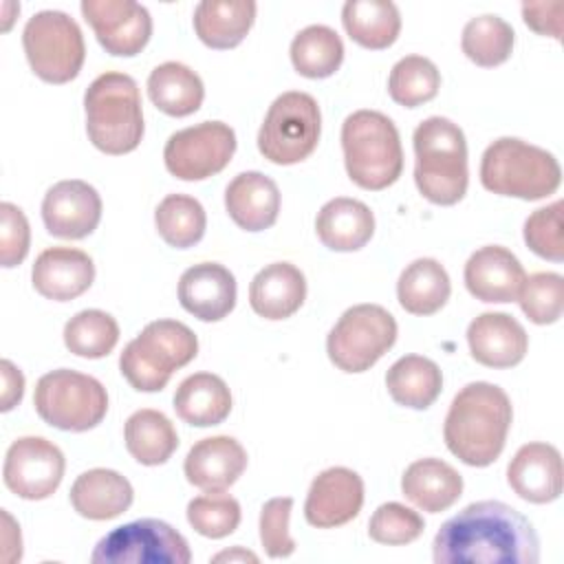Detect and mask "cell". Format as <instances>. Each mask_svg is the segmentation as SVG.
Instances as JSON below:
<instances>
[{
  "instance_id": "cell-11",
  "label": "cell",
  "mask_w": 564,
  "mask_h": 564,
  "mask_svg": "<svg viewBox=\"0 0 564 564\" xmlns=\"http://www.w3.org/2000/svg\"><path fill=\"white\" fill-rule=\"evenodd\" d=\"M397 330L394 317L383 306H350L326 337L328 359L344 372H366L394 346Z\"/></svg>"
},
{
  "instance_id": "cell-18",
  "label": "cell",
  "mask_w": 564,
  "mask_h": 564,
  "mask_svg": "<svg viewBox=\"0 0 564 564\" xmlns=\"http://www.w3.org/2000/svg\"><path fill=\"white\" fill-rule=\"evenodd\" d=\"M524 267L507 247L487 245L476 249L465 262L463 280L467 291L489 304L516 302L524 284Z\"/></svg>"
},
{
  "instance_id": "cell-34",
  "label": "cell",
  "mask_w": 564,
  "mask_h": 564,
  "mask_svg": "<svg viewBox=\"0 0 564 564\" xmlns=\"http://www.w3.org/2000/svg\"><path fill=\"white\" fill-rule=\"evenodd\" d=\"M341 22L352 42L372 51L392 46L401 31V13L390 0H348Z\"/></svg>"
},
{
  "instance_id": "cell-15",
  "label": "cell",
  "mask_w": 564,
  "mask_h": 564,
  "mask_svg": "<svg viewBox=\"0 0 564 564\" xmlns=\"http://www.w3.org/2000/svg\"><path fill=\"white\" fill-rule=\"evenodd\" d=\"M82 13L110 55L132 57L150 42V11L134 0H82Z\"/></svg>"
},
{
  "instance_id": "cell-41",
  "label": "cell",
  "mask_w": 564,
  "mask_h": 564,
  "mask_svg": "<svg viewBox=\"0 0 564 564\" xmlns=\"http://www.w3.org/2000/svg\"><path fill=\"white\" fill-rule=\"evenodd\" d=\"M187 522L203 538H227L240 524V502L229 494L207 491L187 502Z\"/></svg>"
},
{
  "instance_id": "cell-48",
  "label": "cell",
  "mask_w": 564,
  "mask_h": 564,
  "mask_svg": "<svg viewBox=\"0 0 564 564\" xmlns=\"http://www.w3.org/2000/svg\"><path fill=\"white\" fill-rule=\"evenodd\" d=\"M0 375H2V394H0V410L9 412L13 410L24 394V375L20 372V368L9 361L2 359L0 361Z\"/></svg>"
},
{
  "instance_id": "cell-6",
  "label": "cell",
  "mask_w": 564,
  "mask_h": 564,
  "mask_svg": "<svg viewBox=\"0 0 564 564\" xmlns=\"http://www.w3.org/2000/svg\"><path fill=\"white\" fill-rule=\"evenodd\" d=\"M480 183L498 196L540 200L557 192L562 167L544 148L516 137H500L482 152Z\"/></svg>"
},
{
  "instance_id": "cell-39",
  "label": "cell",
  "mask_w": 564,
  "mask_h": 564,
  "mask_svg": "<svg viewBox=\"0 0 564 564\" xmlns=\"http://www.w3.org/2000/svg\"><path fill=\"white\" fill-rule=\"evenodd\" d=\"M119 341L117 319L99 308L75 313L64 326L66 348L84 359H101L115 350Z\"/></svg>"
},
{
  "instance_id": "cell-27",
  "label": "cell",
  "mask_w": 564,
  "mask_h": 564,
  "mask_svg": "<svg viewBox=\"0 0 564 564\" xmlns=\"http://www.w3.org/2000/svg\"><path fill=\"white\" fill-rule=\"evenodd\" d=\"M401 491L421 511L441 513L463 496V476L449 463L427 456L405 467Z\"/></svg>"
},
{
  "instance_id": "cell-31",
  "label": "cell",
  "mask_w": 564,
  "mask_h": 564,
  "mask_svg": "<svg viewBox=\"0 0 564 564\" xmlns=\"http://www.w3.org/2000/svg\"><path fill=\"white\" fill-rule=\"evenodd\" d=\"M150 101L170 117L194 115L203 99L205 86L196 70L181 62H163L148 77Z\"/></svg>"
},
{
  "instance_id": "cell-29",
  "label": "cell",
  "mask_w": 564,
  "mask_h": 564,
  "mask_svg": "<svg viewBox=\"0 0 564 564\" xmlns=\"http://www.w3.org/2000/svg\"><path fill=\"white\" fill-rule=\"evenodd\" d=\"M253 0H203L194 9V31L209 48L238 46L256 22Z\"/></svg>"
},
{
  "instance_id": "cell-35",
  "label": "cell",
  "mask_w": 564,
  "mask_h": 564,
  "mask_svg": "<svg viewBox=\"0 0 564 564\" xmlns=\"http://www.w3.org/2000/svg\"><path fill=\"white\" fill-rule=\"evenodd\" d=\"M123 441L130 456L148 467L163 465L178 447L174 423L159 410H137L123 425Z\"/></svg>"
},
{
  "instance_id": "cell-40",
  "label": "cell",
  "mask_w": 564,
  "mask_h": 564,
  "mask_svg": "<svg viewBox=\"0 0 564 564\" xmlns=\"http://www.w3.org/2000/svg\"><path fill=\"white\" fill-rule=\"evenodd\" d=\"M441 88V73L436 64L423 55L401 57L388 77V93L392 101L405 108H416L432 101Z\"/></svg>"
},
{
  "instance_id": "cell-4",
  "label": "cell",
  "mask_w": 564,
  "mask_h": 564,
  "mask_svg": "<svg viewBox=\"0 0 564 564\" xmlns=\"http://www.w3.org/2000/svg\"><path fill=\"white\" fill-rule=\"evenodd\" d=\"M86 132L104 154H128L139 148L145 126L137 82L119 70H106L84 93Z\"/></svg>"
},
{
  "instance_id": "cell-14",
  "label": "cell",
  "mask_w": 564,
  "mask_h": 564,
  "mask_svg": "<svg viewBox=\"0 0 564 564\" xmlns=\"http://www.w3.org/2000/svg\"><path fill=\"white\" fill-rule=\"evenodd\" d=\"M64 469L66 460L55 443L44 436H20L7 449L2 480L18 498L44 500L59 487Z\"/></svg>"
},
{
  "instance_id": "cell-38",
  "label": "cell",
  "mask_w": 564,
  "mask_h": 564,
  "mask_svg": "<svg viewBox=\"0 0 564 564\" xmlns=\"http://www.w3.org/2000/svg\"><path fill=\"white\" fill-rule=\"evenodd\" d=\"M154 225L170 247L189 249L205 236V207L194 196L167 194L154 209Z\"/></svg>"
},
{
  "instance_id": "cell-36",
  "label": "cell",
  "mask_w": 564,
  "mask_h": 564,
  "mask_svg": "<svg viewBox=\"0 0 564 564\" xmlns=\"http://www.w3.org/2000/svg\"><path fill=\"white\" fill-rule=\"evenodd\" d=\"M289 55L293 68L302 77L324 79L339 70L344 62V42L335 29L311 24L293 37Z\"/></svg>"
},
{
  "instance_id": "cell-7",
  "label": "cell",
  "mask_w": 564,
  "mask_h": 564,
  "mask_svg": "<svg viewBox=\"0 0 564 564\" xmlns=\"http://www.w3.org/2000/svg\"><path fill=\"white\" fill-rule=\"evenodd\" d=\"M198 355L194 330L178 319H154L119 357V370L139 392H159L174 370L187 366Z\"/></svg>"
},
{
  "instance_id": "cell-44",
  "label": "cell",
  "mask_w": 564,
  "mask_h": 564,
  "mask_svg": "<svg viewBox=\"0 0 564 564\" xmlns=\"http://www.w3.org/2000/svg\"><path fill=\"white\" fill-rule=\"evenodd\" d=\"M562 209L564 203L555 200L546 207L535 209L527 220H524V242L527 247L551 262H562L564 260V231H562Z\"/></svg>"
},
{
  "instance_id": "cell-19",
  "label": "cell",
  "mask_w": 564,
  "mask_h": 564,
  "mask_svg": "<svg viewBox=\"0 0 564 564\" xmlns=\"http://www.w3.org/2000/svg\"><path fill=\"white\" fill-rule=\"evenodd\" d=\"M507 482L527 502H553L560 498L564 485L560 449L540 441L522 445L509 460Z\"/></svg>"
},
{
  "instance_id": "cell-1",
  "label": "cell",
  "mask_w": 564,
  "mask_h": 564,
  "mask_svg": "<svg viewBox=\"0 0 564 564\" xmlns=\"http://www.w3.org/2000/svg\"><path fill=\"white\" fill-rule=\"evenodd\" d=\"M432 551L436 564H538L540 540L518 509L480 500L441 524Z\"/></svg>"
},
{
  "instance_id": "cell-32",
  "label": "cell",
  "mask_w": 564,
  "mask_h": 564,
  "mask_svg": "<svg viewBox=\"0 0 564 564\" xmlns=\"http://www.w3.org/2000/svg\"><path fill=\"white\" fill-rule=\"evenodd\" d=\"M449 293V275L434 258H419L410 262L397 282L399 304L412 315H434L445 306Z\"/></svg>"
},
{
  "instance_id": "cell-20",
  "label": "cell",
  "mask_w": 564,
  "mask_h": 564,
  "mask_svg": "<svg viewBox=\"0 0 564 564\" xmlns=\"http://www.w3.org/2000/svg\"><path fill=\"white\" fill-rule=\"evenodd\" d=\"M181 306L200 322H220L236 306V278L218 262H198L178 278Z\"/></svg>"
},
{
  "instance_id": "cell-21",
  "label": "cell",
  "mask_w": 564,
  "mask_h": 564,
  "mask_svg": "<svg viewBox=\"0 0 564 564\" xmlns=\"http://www.w3.org/2000/svg\"><path fill=\"white\" fill-rule=\"evenodd\" d=\"M95 280L93 258L75 247L44 249L31 269L33 289L53 302H68L90 289Z\"/></svg>"
},
{
  "instance_id": "cell-37",
  "label": "cell",
  "mask_w": 564,
  "mask_h": 564,
  "mask_svg": "<svg viewBox=\"0 0 564 564\" xmlns=\"http://www.w3.org/2000/svg\"><path fill=\"white\" fill-rule=\"evenodd\" d=\"M516 33L500 15H476L463 26L460 48L469 62L482 68L500 66L513 53Z\"/></svg>"
},
{
  "instance_id": "cell-30",
  "label": "cell",
  "mask_w": 564,
  "mask_h": 564,
  "mask_svg": "<svg viewBox=\"0 0 564 564\" xmlns=\"http://www.w3.org/2000/svg\"><path fill=\"white\" fill-rule=\"evenodd\" d=\"M176 416L196 427L223 423L231 412L229 386L214 372H194L185 377L174 392Z\"/></svg>"
},
{
  "instance_id": "cell-23",
  "label": "cell",
  "mask_w": 564,
  "mask_h": 564,
  "mask_svg": "<svg viewBox=\"0 0 564 564\" xmlns=\"http://www.w3.org/2000/svg\"><path fill=\"white\" fill-rule=\"evenodd\" d=\"M247 452L234 436H207L192 445L183 471L189 485L203 491L229 489L247 469Z\"/></svg>"
},
{
  "instance_id": "cell-17",
  "label": "cell",
  "mask_w": 564,
  "mask_h": 564,
  "mask_svg": "<svg viewBox=\"0 0 564 564\" xmlns=\"http://www.w3.org/2000/svg\"><path fill=\"white\" fill-rule=\"evenodd\" d=\"M364 505V480L348 467L319 471L306 494L304 518L311 527L335 529L359 516Z\"/></svg>"
},
{
  "instance_id": "cell-8",
  "label": "cell",
  "mask_w": 564,
  "mask_h": 564,
  "mask_svg": "<svg viewBox=\"0 0 564 564\" xmlns=\"http://www.w3.org/2000/svg\"><path fill=\"white\" fill-rule=\"evenodd\" d=\"M33 405L37 416L57 430L88 432L104 421L108 392L90 375L57 368L37 379Z\"/></svg>"
},
{
  "instance_id": "cell-10",
  "label": "cell",
  "mask_w": 564,
  "mask_h": 564,
  "mask_svg": "<svg viewBox=\"0 0 564 564\" xmlns=\"http://www.w3.org/2000/svg\"><path fill=\"white\" fill-rule=\"evenodd\" d=\"M22 46L31 70L48 84L75 79L86 59L79 24L68 13L55 9L37 11L26 20Z\"/></svg>"
},
{
  "instance_id": "cell-25",
  "label": "cell",
  "mask_w": 564,
  "mask_h": 564,
  "mask_svg": "<svg viewBox=\"0 0 564 564\" xmlns=\"http://www.w3.org/2000/svg\"><path fill=\"white\" fill-rule=\"evenodd\" d=\"M306 300V278L291 262H271L249 284V304L264 319H286Z\"/></svg>"
},
{
  "instance_id": "cell-2",
  "label": "cell",
  "mask_w": 564,
  "mask_h": 564,
  "mask_svg": "<svg viewBox=\"0 0 564 564\" xmlns=\"http://www.w3.org/2000/svg\"><path fill=\"white\" fill-rule=\"evenodd\" d=\"M513 421L509 394L489 381H471L454 397L443 438L447 449L469 467L491 465L505 449Z\"/></svg>"
},
{
  "instance_id": "cell-26",
  "label": "cell",
  "mask_w": 564,
  "mask_h": 564,
  "mask_svg": "<svg viewBox=\"0 0 564 564\" xmlns=\"http://www.w3.org/2000/svg\"><path fill=\"white\" fill-rule=\"evenodd\" d=\"M134 489L115 469L95 467L79 474L70 487L73 509L88 520H112L130 509Z\"/></svg>"
},
{
  "instance_id": "cell-49",
  "label": "cell",
  "mask_w": 564,
  "mask_h": 564,
  "mask_svg": "<svg viewBox=\"0 0 564 564\" xmlns=\"http://www.w3.org/2000/svg\"><path fill=\"white\" fill-rule=\"evenodd\" d=\"M214 562H236V560H240V562H258V555L256 553H251V551H245V549H240V546H236V549H231V551H223V553H218V555H214L212 557Z\"/></svg>"
},
{
  "instance_id": "cell-33",
  "label": "cell",
  "mask_w": 564,
  "mask_h": 564,
  "mask_svg": "<svg viewBox=\"0 0 564 564\" xmlns=\"http://www.w3.org/2000/svg\"><path fill=\"white\" fill-rule=\"evenodd\" d=\"M386 388L394 403L427 410L443 390V372L423 355H405L388 368Z\"/></svg>"
},
{
  "instance_id": "cell-13",
  "label": "cell",
  "mask_w": 564,
  "mask_h": 564,
  "mask_svg": "<svg viewBox=\"0 0 564 564\" xmlns=\"http://www.w3.org/2000/svg\"><path fill=\"white\" fill-rule=\"evenodd\" d=\"M236 152V132L225 121H200L170 134L163 148L167 172L181 181H205L223 172Z\"/></svg>"
},
{
  "instance_id": "cell-16",
  "label": "cell",
  "mask_w": 564,
  "mask_h": 564,
  "mask_svg": "<svg viewBox=\"0 0 564 564\" xmlns=\"http://www.w3.org/2000/svg\"><path fill=\"white\" fill-rule=\"evenodd\" d=\"M42 220L51 236L82 240L90 236L101 220V196L86 181H59L44 194Z\"/></svg>"
},
{
  "instance_id": "cell-12",
  "label": "cell",
  "mask_w": 564,
  "mask_h": 564,
  "mask_svg": "<svg viewBox=\"0 0 564 564\" xmlns=\"http://www.w3.org/2000/svg\"><path fill=\"white\" fill-rule=\"evenodd\" d=\"M187 540L167 522L141 518L106 533L90 553L93 564H187Z\"/></svg>"
},
{
  "instance_id": "cell-28",
  "label": "cell",
  "mask_w": 564,
  "mask_h": 564,
  "mask_svg": "<svg viewBox=\"0 0 564 564\" xmlns=\"http://www.w3.org/2000/svg\"><path fill=\"white\" fill-rule=\"evenodd\" d=\"M315 231L322 245L333 251H357L375 234V214L357 198L337 196L317 212Z\"/></svg>"
},
{
  "instance_id": "cell-43",
  "label": "cell",
  "mask_w": 564,
  "mask_h": 564,
  "mask_svg": "<svg viewBox=\"0 0 564 564\" xmlns=\"http://www.w3.org/2000/svg\"><path fill=\"white\" fill-rule=\"evenodd\" d=\"M423 529H425L423 518L414 509L401 502L379 505L368 522V535L375 542L388 544V546L410 544L423 533Z\"/></svg>"
},
{
  "instance_id": "cell-3",
  "label": "cell",
  "mask_w": 564,
  "mask_h": 564,
  "mask_svg": "<svg viewBox=\"0 0 564 564\" xmlns=\"http://www.w3.org/2000/svg\"><path fill=\"white\" fill-rule=\"evenodd\" d=\"M414 183L434 205H456L467 194V141L458 123L447 117L423 119L414 134Z\"/></svg>"
},
{
  "instance_id": "cell-24",
  "label": "cell",
  "mask_w": 564,
  "mask_h": 564,
  "mask_svg": "<svg viewBox=\"0 0 564 564\" xmlns=\"http://www.w3.org/2000/svg\"><path fill=\"white\" fill-rule=\"evenodd\" d=\"M225 209L245 231L269 229L280 214V189L262 172H240L225 187Z\"/></svg>"
},
{
  "instance_id": "cell-42",
  "label": "cell",
  "mask_w": 564,
  "mask_h": 564,
  "mask_svg": "<svg viewBox=\"0 0 564 564\" xmlns=\"http://www.w3.org/2000/svg\"><path fill=\"white\" fill-rule=\"evenodd\" d=\"M516 302L533 324H553L564 311V278L553 271L533 273L524 278Z\"/></svg>"
},
{
  "instance_id": "cell-22",
  "label": "cell",
  "mask_w": 564,
  "mask_h": 564,
  "mask_svg": "<svg viewBox=\"0 0 564 564\" xmlns=\"http://www.w3.org/2000/svg\"><path fill=\"white\" fill-rule=\"evenodd\" d=\"M471 357L487 368L518 366L529 350L524 326L509 313H480L467 326Z\"/></svg>"
},
{
  "instance_id": "cell-46",
  "label": "cell",
  "mask_w": 564,
  "mask_h": 564,
  "mask_svg": "<svg viewBox=\"0 0 564 564\" xmlns=\"http://www.w3.org/2000/svg\"><path fill=\"white\" fill-rule=\"evenodd\" d=\"M31 247V229L24 212L4 200L0 203V264L4 269L18 267Z\"/></svg>"
},
{
  "instance_id": "cell-5",
  "label": "cell",
  "mask_w": 564,
  "mask_h": 564,
  "mask_svg": "<svg viewBox=\"0 0 564 564\" xmlns=\"http://www.w3.org/2000/svg\"><path fill=\"white\" fill-rule=\"evenodd\" d=\"M344 165L355 185L379 192L403 172V148L394 121L379 110H355L341 123Z\"/></svg>"
},
{
  "instance_id": "cell-9",
  "label": "cell",
  "mask_w": 564,
  "mask_h": 564,
  "mask_svg": "<svg viewBox=\"0 0 564 564\" xmlns=\"http://www.w3.org/2000/svg\"><path fill=\"white\" fill-rule=\"evenodd\" d=\"M322 112L313 95L289 90L273 99L258 130L260 154L275 165H293L319 143Z\"/></svg>"
},
{
  "instance_id": "cell-45",
  "label": "cell",
  "mask_w": 564,
  "mask_h": 564,
  "mask_svg": "<svg viewBox=\"0 0 564 564\" xmlns=\"http://www.w3.org/2000/svg\"><path fill=\"white\" fill-rule=\"evenodd\" d=\"M293 509V498L280 496L271 498L260 509V542L264 553L273 560L289 557L295 553V540L289 533V518Z\"/></svg>"
},
{
  "instance_id": "cell-47",
  "label": "cell",
  "mask_w": 564,
  "mask_h": 564,
  "mask_svg": "<svg viewBox=\"0 0 564 564\" xmlns=\"http://www.w3.org/2000/svg\"><path fill=\"white\" fill-rule=\"evenodd\" d=\"M562 13H564L562 0L522 4V20L527 22V26L540 35H551L557 42H562Z\"/></svg>"
}]
</instances>
